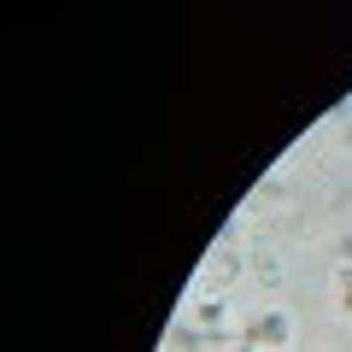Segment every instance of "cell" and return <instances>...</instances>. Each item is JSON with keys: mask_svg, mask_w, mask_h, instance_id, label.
Instances as JSON below:
<instances>
[{"mask_svg": "<svg viewBox=\"0 0 352 352\" xmlns=\"http://www.w3.org/2000/svg\"><path fill=\"white\" fill-rule=\"evenodd\" d=\"M241 340H252V346H264V352H282L294 340V323H288V311H258V317H247Z\"/></svg>", "mask_w": 352, "mask_h": 352, "instance_id": "1", "label": "cell"}, {"mask_svg": "<svg viewBox=\"0 0 352 352\" xmlns=\"http://www.w3.org/2000/svg\"><path fill=\"white\" fill-rule=\"evenodd\" d=\"M223 317H229V300L206 294V300H200V323H223Z\"/></svg>", "mask_w": 352, "mask_h": 352, "instance_id": "2", "label": "cell"}, {"mask_svg": "<svg viewBox=\"0 0 352 352\" xmlns=\"http://www.w3.org/2000/svg\"><path fill=\"white\" fill-rule=\"evenodd\" d=\"M258 276H264V282H282V264L270 258V252H258Z\"/></svg>", "mask_w": 352, "mask_h": 352, "instance_id": "3", "label": "cell"}, {"mask_svg": "<svg viewBox=\"0 0 352 352\" xmlns=\"http://www.w3.org/2000/svg\"><path fill=\"white\" fill-rule=\"evenodd\" d=\"M340 288H346V300H340V311L352 317V264H346V270H340Z\"/></svg>", "mask_w": 352, "mask_h": 352, "instance_id": "4", "label": "cell"}, {"mask_svg": "<svg viewBox=\"0 0 352 352\" xmlns=\"http://www.w3.org/2000/svg\"><path fill=\"white\" fill-rule=\"evenodd\" d=\"M229 352H264V346H252V340H235V346H229Z\"/></svg>", "mask_w": 352, "mask_h": 352, "instance_id": "5", "label": "cell"}, {"mask_svg": "<svg viewBox=\"0 0 352 352\" xmlns=\"http://www.w3.org/2000/svg\"><path fill=\"white\" fill-rule=\"evenodd\" d=\"M282 352H288V346H282Z\"/></svg>", "mask_w": 352, "mask_h": 352, "instance_id": "6", "label": "cell"}]
</instances>
